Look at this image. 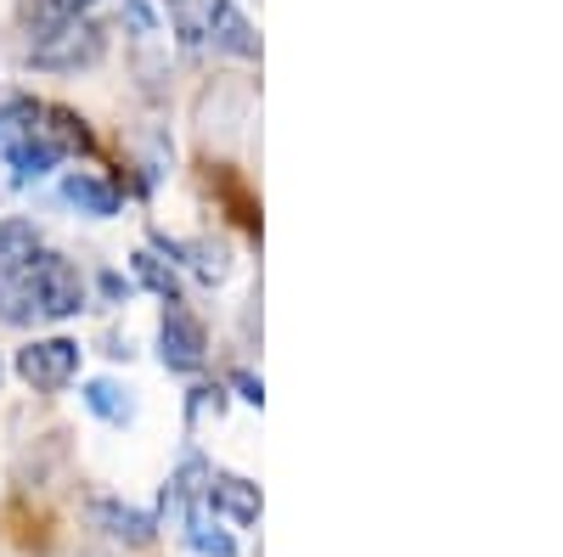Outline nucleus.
<instances>
[{
    "instance_id": "obj_12",
    "label": "nucleus",
    "mask_w": 563,
    "mask_h": 557,
    "mask_svg": "<svg viewBox=\"0 0 563 557\" xmlns=\"http://www.w3.org/2000/svg\"><path fill=\"white\" fill-rule=\"evenodd\" d=\"M180 524H186V546H192V552H203V557H231V552H238L231 530H220V524L209 519V506H203V501H198V506H186V513H180Z\"/></svg>"
},
{
    "instance_id": "obj_10",
    "label": "nucleus",
    "mask_w": 563,
    "mask_h": 557,
    "mask_svg": "<svg viewBox=\"0 0 563 557\" xmlns=\"http://www.w3.org/2000/svg\"><path fill=\"white\" fill-rule=\"evenodd\" d=\"M34 254H40L34 220H18V214L0 220V276H23L34 265Z\"/></svg>"
},
{
    "instance_id": "obj_20",
    "label": "nucleus",
    "mask_w": 563,
    "mask_h": 557,
    "mask_svg": "<svg viewBox=\"0 0 563 557\" xmlns=\"http://www.w3.org/2000/svg\"><path fill=\"white\" fill-rule=\"evenodd\" d=\"M97 288H102L108 304H124V299H130V282H124L119 270H102V276H97Z\"/></svg>"
},
{
    "instance_id": "obj_11",
    "label": "nucleus",
    "mask_w": 563,
    "mask_h": 557,
    "mask_svg": "<svg viewBox=\"0 0 563 557\" xmlns=\"http://www.w3.org/2000/svg\"><path fill=\"white\" fill-rule=\"evenodd\" d=\"M57 158H63V153H57L52 142H45L40 130H34V135H23L18 147H7V164H12V180H18V186H29V180H40V175H52V169H57Z\"/></svg>"
},
{
    "instance_id": "obj_1",
    "label": "nucleus",
    "mask_w": 563,
    "mask_h": 557,
    "mask_svg": "<svg viewBox=\"0 0 563 557\" xmlns=\"http://www.w3.org/2000/svg\"><path fill=\"white\" fill-rule=\"evenodd\" d=\"M12 293H18V310H7L12 321H29V315H52V321H68L85 310V276L74 259L63 254H34V265L23 276H12Z\"/></svg>"
},
{
    "instance_id": "obj_14",
    "label": "nucleus",
    "mask_w": 563,
    "mask_h": 557,
    "mask_svg": "<svg viewBox=\"0 0 563 557\" xmlns=\"http://www.w3.org/2000/svg\"><path fill=\"white\" fill-rule=\"evenodd\" d=\"M130 270H135V282L153 288L164 304H180V276H175V265H164V259L147 254V248H135V254H130Z\"/></svg>"
},
{
    "instance_id": "obj_17",
    "label": "nucleus",
    "mask_w": 563,
    "mask_h": 557,
    "mask_svg": "<svg viewBox=\"0 0 563 557\" xmlns=\"http://www.w3.org/2000/svg\"><path fill=\"white\" fill-rule=\"evenodd\" d=\"M220 411H225V389H214V383L192 389V400H186V416H192V423H209V416H220Z\"/></svg>"
},
{
    "instance_id": "obj_4",
    "label": "nucleus",
    "mask_w": 563,
    "mask_h": 557,
    "mask_svg": "<svg viewBox=\"0 0 563 557\" xmlns=\"http://www.w3.org/2000/svg\"><path fill=\"white\" fill-rule=\"evenodd\" d=\"M158 355L169 371H198L209 360V333H203V321L192 310H180L169 304L164 310V327H158Z\"/></svg>"
},
{
    "instance_id": "obj_3",
    "label": "nucleus",
    "mask_w": 563,
    "mask_h": 557,
    "mask_svg": "<svg viewBox=\"0 0 563 557\" xmlns=\"http://www.w3.org/2000/svg\"><path fill=\"white\" fill-rule=\"evenodd\" d=\"M79 355L85 349L74 338H34V344L18 349V378L29 389H40V394H57V389H68L79 378Z\"/></svg>"
},
{
    "instance_id": "obj_7",
    "label": "nucleus",
    "mask_w": 563,
    "mask_h": 557,
    "mask_svg": "<svg viewBox=\"0 0 563 557\" xmlns=\"http://www.w3.org/2000/svg\"><path fill=\"white\" fill-rule=\"evenodd\" d=\"M203 506H214V519H231V524H260V484L238 474H209Z\"/></svg>"
},
{
    "instance_id": "obj_6",
    "label": "nucleus",
    "mask_w": 563,
    "mask_h": 557,
    "mask_svg": "<svg viewBox=\"0 0 563 557\" xmlns=\"http://www.w3.org/2000/svg\"><path fill=\"white\" fill-rule=\"evenodd\" d=\"M203 12H209V40L225 57H260V34L238 12V0H203Z\"/></svg>"
},
{
    "instance_id": "obj_5",
    "label": "nucleus",
    "mask_w": 563,
    "mask_h": 557,
    "mask_svg": "<svg viewBox=\"0 0 563 557\" xmlns=\"http://www.w3.org/2000/svg\"><path fill=\"white\" fill-rule=\"evenodd\" d=\"M85 519H90V530H102L119 546H153V535H158V519L147 513V506H130L119 495H97L85 506Z\"/></svg>"
},
{
    "instance_id": "obj_8",
    "label": "nucleus",
    "mask_w": 563,
    "mask_h": 557,
    "mask_svg": "<svg viewBox=\"0 0 563 557\" xmlns=\"http://www.w3.org/2000/svg\"><path fill=\"white\" fill-rule=\"evenodd\" d=\"M153 243L169 254V259H180L192 276H203V282H225L231 276V248L225 243H214V237H192V243H169L164 231H153Z\"/></svg>"
},
{
    "instance_id": "obj_13",
    "label": "nucleus",
    "mask_w": 563,
    "mask_h": 557,
    "mask_svg": "<svg viewBox=\"0 0 563 557\" xmlns=\"http://www.w3.org/2000/svg\"><path fill=\"white\" fill-rule=\"evenodd\" d=\"M85 411L102 416V423H113V428H124L130 416H135V400H130V389L113 383V378H90V383H85Z\"/></svg>"
},
{
    "instance_id": "obj_21",
    "label": "nucleus",
    "mask_w": 563,
    "mask_h": 557,
    "mask_svg": "<svg viewBox=\"0 0 563 557\" xmlns=\"http://www.w3.org/2000/svg\"><path fill=\"white\" fill-rule=\"evenodd\" d=\"M124 12H130V29H135V34H153V29H158L147 0H124Z\"/></svg>"
},
{
    "instance_id": "obj_15",
    "label": "nucleus",
    "mask_w": 563,
    "mask_h": 557,
    "mask_svg": "<svg viewBox=\"0 0 563 557\" xmlns=\"http://www.w3.org/2000/svg\"><path fill=\"white\" fill-rule=\"evenodd\" d=\"M34 130H40V102H29V97H7V102H0V153L18 147L23 135H34Z\"/></svg>"
},
{
    "instance_id": "obj_22",
    "label": "nucleus",
    "mask_w": 563,
    "mask_h": 557,
    "mask_svg": "<svg viewBox=\"0 0 563 557\" xmlns=\"http://www.w3.org/2000/svg\"><path fill=\"white\" fill-rule=\"evenodd\" d=\"M0 378H7V366H0Z\"/></svg>"
},
{
    "instance_id": "obj_19",
    "label": "nucleus",
    "mask_w": 563,
    "mask_h": 557,
    "mask_svg": "<svg viewBox=\"0 0 563 557\" xmlns=\"http://www.w3.org/2000/svg\"><path fill=\"white\" fill-rule=\"evenodd\" d=\"M97 0H45V18H57V23H74V18H85Z\"/></svg>"
},
{
    "instance_id": "obj_16",
    "label": "nucleus",
    "mask_w": 563,
    "mask_h": 557,
    "mask_svg": "<svg viewBox=\"0 0 563 557\" xmlns=\"http://www.w3.org/2000/svg\"><path fill=\"white\" fill-rule=\"evenodd\" d=\"M169 18H175V34L186 52H198V45L209 40V12H203V0H169Z\"/></svg>"
},
{
    "instance_id": "obj_2",
    "label": "nucleus",
    "mask_w": 563,
    "mask_h": 557,
    "mask_svg": "<svg viewBox=\"0 0 563 557\" xmlns=\"http://www.w3.org/2000/svg\"><path fill=\"white\" fill-rule=\"evenodd\" d=\"M108 57V29L102 23H57V29H40L29 45V63L45 74H74V68H97Z\"/></svg>"
},
{
    "instance_id": "obj_18",
    "label": "nucleus",
    "mask_w": 563,
    "mask_h": 557,
    "mask_svg": "<svg viewBox=\"0 0 563 557\" xmlns=\"http://www.w3.org/2000/svg\"><path fill=\"white\" fill-rule=\"evenodd\" d=\"M231 389H238V400H249V405H260V400H265V383L254 378L249 366H238V371H231Z\"/></svg>"
},
{
    "instance_id": "obj_9",
    "label": "nucleus",
    "mask_w": 563,
    "mask_h": 557,
    "mask_svg": "<svg viewBox=\"0 0 563 557\" xmlns=\"http://www.w3.org/2000/svg\"><path fill=\"white\" fill-rule=\"evenodd\" d=\"M63 203L90 214V220H113L119 214V186H108L102 175H90V169H74V175H63Z\"/></svg>"
}]
</instances>
